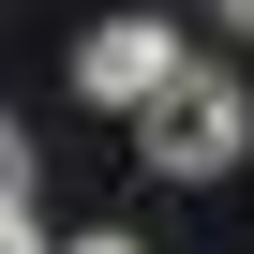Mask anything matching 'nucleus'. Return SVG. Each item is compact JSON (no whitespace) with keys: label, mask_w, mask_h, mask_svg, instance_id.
<instances>
[{"label":"nucleus","mask_w":254,"mask_h":254,"mask_svg":"<svg viewBox=\"0 0 254 254\" xmlns=\"http://www.w3.org/2000/svg\"><path fill=\"white\" fill-rule=\"evenodd\" d=\"M209 15H224V30H239V45H254V0H209Z\"/></svg>","instance_id":"nucleus-6"},{"label":"nucleus","mask_w":254,"mask_h":254,"mask_svg":"<svg viewBox=\"0 0 254 254\" xmlns=\"http://www.w3.org/2000/svg\"><path fill=\"white\" fill-rule=\"evenodd\" d=\"M0 209H30V120H0Z\"/></svg>","instance_id":"nucleus-3"},{"label":"nucleus","mask_w":254,"mask_h":254,"mask_svg":"<svg viewBox=\"0 0 254 254\" xmlns=\"http://www.w3.org/2000/svg\"><path fill=\"white\" fill-rule=\"evenodd\" d=\"M60 254H150V239H120V224H90V239H60Z\"/></svg>","instance_id":"nucleus-5"},{"label":"nucleus","mask_w":254,"mask_h":254,"mask_svg":"<svg viewBox=\"0 0 254 254\" xmlns=\"http://www.w3.org/2000/svg\"><path fill=\"white\" fill-rule=\"evenodd\" d=\"M180 75H194V60H180V30H165V15H105V30H75V90H90V105H120V120H150Z\"/></svg>","instance_id":"nucleus-2"},{"label":"nucleus","mask_w":254,"mask_h":254,"mask_svg":"<svg viewBox=\"0 0 254 254\" xmlns=\"http://www.w3.org/2000/svg\"><path fill=\"white\" fill-rule=\"evenodd\" d=\"M0 254H60V239H45V224H30V209H0Z\"/></svg>","instance_id":"nucleus-4"},{"label":"nucleus","mask_w":254,"mask_h":254,"mask_svg":"<svg viewBox=\"0 0 254 254\" xmlns=\"http://www.w3.org/2000/svg\"><path fill=\"white\" fill-rule=\"evenodd\" d=\"M135 150H150V180H224V165L254 150V105H239V75H209V60H194V75H180V90L135 120Z\"/></svg>","instance_id":"nucleus-1"}]
</instances>
